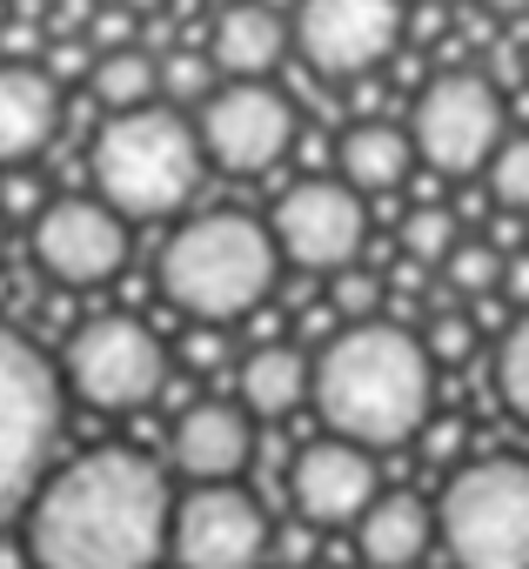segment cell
I'll return each instance as SVG.
<instances>
[{
  "label": "cell",
  "instance_id": "obj_1",
  "mask_svg": "<svg viewBox=\"0 0 529 569\" xmlns=\"http://www.w3.org/2000/svg\"><path fill=\"white\" fill-rule=\"evenodd\" d=\"M168 476L141 449H88L61 462L28 502V562L34 569H154L168 556Z\"/></svg>",
  "mask_w": 529,
  "mask_h": 569
},
{
  "label": "cell",
  "instance_id": "obj_2",
  "mask_svg": "<svg viewBox=\"0 0 529 569\" xmlns=\"http://www.w3.org/2000/svg\"><path fill=\"white\" fill-rule=\"evenodd\" d=\"M309 402L329 422V436H342L369 456L402 449L429 429L436 362H429L422 336H409L402 322H356L322 342Z\"/></svg>",
  "mask_w": 529,
  "mask_h": 569
},
{
  "label": "cell",
  "instance_id": "obj_3",
  "mask_svg": "<svg viewBox=\"0 0 529 569\" xmlns=\"http://www.w3.org/2000/svg\"><path fill=\"white\" fill-rule=\"evenodd\" d=\"M276 254H282L276 234L254 214L214 208V214H194L188 228L168 234L154 281L194 329H221V322H241V316H254L261 302H269Z\"/></svg>",
  "mask_w": 529,
  "mask_h": 569
},
{
  "label": "cell",
  "instance_id": "obj_4",
  "mask_svg": "<svg viewBox=\"0 0 529 569\" xmlns=\"http://www.w3.org/2000/svg\"><path fill=\"white\" fill-rule=\"evenodd\" d=\"M94 188L101 201L121 214V221H154V214H174L194 188H201V134L194 121H181L174 108H134V114H108L101 134H94Z\"/></svg>",
  "mask_w": 529,
  "mask_h": 569
},
{
  "label": "cell",
  "instance_id": "obj_5",
  "mask_svg": "<svg viewBox=\"0 0 529 569\" xmlns=\"http://www.w3.org/2000/svg\"><path fill=\"white\" fill-rule=\"evenodd\" d=\"M436 536L456 569H529V462L482 456L442 482Z\"/></svg>",
  "mask_w": 529,
  "mask_h": 569
},
{
  "label": "cell",
  "instance_id": "obj_6",
  "mask_svg": "<svg viewBox=\"0 0 529 569\" xmlns=\"http://www.w3.org/2000/svg\"><path fill=\"white\" fill-rule=\"evenodd\" d=\"M54 442H61V376L54 362L0 322V522L21 516L41 482L54 476Z\"/></svg>",
  "mask_w": 529,
  "mask_h": 569
},
{
  "label": "cell",
  "instance_id": "obj_7",
  "mask_svg": "<svg viewBox=\"0 0 529 569\" xmlns=\"http://www.w3.org/2000/svg\"><path fill=\"white\" fill-rule=\"evenodd\" d=\"M61 382L88 402V409H148L168 389V349L141 316H94L68 336L61 356Z\"/></svg>",
  "mask_w": 529,
  "mask_h": 569
},
{
  "label": "cell",
  "instance_id": "obj_8",
  "mask_svg": "<svg viewBox=\"0 0 529 569\" xmlns=\"http://www.w3.org/2000/svg\"><path fill=\"white\" fill-rule=\"evenodd\" d=\"M502 128H509L502 94H496L476 68L436 74V81L416 94V114H409L416 161H429L436 174H476V168H489V154L509 141Z\"/></svg>",
  "mask_w": 529,
  "mask_h": 569
},
{
  "label": "cell",
  "instance_id": "obj_9",
  "mask_svg": "<svg viewBox=\"0 0 529 569\" xmlns=\"http://www.w3.org/2000/svg\"><path fill=\"white\" fill-rule=\"evenodd\" d=\"M201 154L228 174H261L296 148V108L269 81H228L201 101Z\"/></svg>",
  "mask_w": 529,
  "mask_h": 569
},
{
  "label": "cell",
  "instance_id": "obj_10",
  "mask_svg": "<svg viewBox=\"0 0 529 569\" xmlns=\"http://www.w3.org/2000/svg\"><path fill=\"white\" fill-rule=\"evenodd\" d=\"M276 529L261 516V502L241 482H214V489H188L174 502L168 522V556L174 569H254L269 556Z\"/></svg>",
  "mask_w": 529,
  "mask_h": 569
},
{
  "label": "cell",
  "instance_id": "obj_11",
  "mask_svg": "<svg viewBox=\"0 0 529 569\" xmlns=\"http://www.w3.org/2000/svg\"><path fill=\"white\" fill-rule=\"evenodd\" d=\"M269 234H276L282 261H296V268H309V274H342V268H356V254H362L369 208H362V194H356L349 181L309 174V181H296V188L276 201Z\"/></svg>",
  "mask_w": 529,
  "mask_h": 569
},
{
  "label": "cell",
  "instance_id": "obj_12",
  "mask_svg": "<svg viewBox=\"0 0 529 569\" xmlns=\"http://www.w3.org/2000/svg\"><path fill=\"white\" fill-rule=\"evenodd\" d=\"M409 8L402 0H302L296 14V48L316 74H342L362 81L369 68H382L402 41Z\"/></svg>",
  "mask_w": 529,
  "mask_h": 569
},
{
  "label": "cell",
  "instance_id": "obj_13",
  "mask_svg": "<svg viewBox=\"0 0 529 569\" xmlns=\"http://www.w3.org/2000/svg\"><path fill=\"white\" fill-rule=\"evenodd\" d=\"M34 261L61 289H94V281L121 274V261H128V221L108 201L61 194L34 214Z\"/></svg>",
  "mask_w": 529,
  "mask_h": 569
},
{
  "label": "cell",
  "instance_id": "obj_14",
  "mask_svg": "<svg viewBox=\"0 0 529 569\" xmlns=\"http://www.w3.org/2000/svg\"><path fill=\"white\" fill-rule=\"evenodd\" d=\"M289 496H296V516L309 529H356L369 516V502L382 496V476H376V456L342 442V436H316L296 462H289Z\"/></svg>",
  "mask_w": 529,
  "mask_h": 569
},
{
  "label": "cell",
  "instance_id": "obj_15",
  "mask_svg": "<svg viewBox=\"0 0 529 569\" xmlns=\"http://www.w3.org/2000/svg\"><path fill=\"white\" fill-rule=\"evenodd\" d=\"M168 462H174V476H188L194 489L234 482V476L254 462V422H248V409H234V402H188V409L174 416Z\"/></svg>",
  "mask_w": 529,
  "mask_h": 569
},
{
  "label": "cell",
  "instance_id": "obj_16",
  "mask_svg": "<svg viewBox=\"0 0 529 569\" xmlns=\"http://www.w3.org/2000/svg\"><path fill=\"white\" fill-rule=\"evenodd\" d=\"M436 542V509L409 489H382L369 516L356 522V556L369 569H416Z\"/></svg>",
  "mask_w": 529,
  "mask_h": 569
},
{
  "label": "cell",
  "instance_id": "obj_17",
  "mask_svg": "<svg viewBox=\"0 0 529 569\" xmlns=\"http://www.w3.org/2000/svg\"><path fill=\"white\" fill-rule=\"evenodd\" d=\"M54 121H61V88L28 61H0V161H28L54 141Z\"/></svg>",
  "mask_w": 529,
  "mask_h": 569
},
{
  "label": "cell",
  "instance_id": "obj_18",
  "mask_svg": "<svg viewBox=\"0 0 529 569\" xmlns=\"http://www.w3.org/2000/svg\"><path fill=\"white\" fill-rule=\"evenodd\" d=\"M282 48H289V28L276 21V8H261V0H234L208 28V61L221 74H241V81L269 74L282 61Z\"/></svg>",
  "mask_w": 529,
  "mask_h": 569
},
{
  "label": "cell",
  "instance_id": "obj_19",
  "mask_svg": "<svg viewBox=\"0 0 529 569\" xmlns=\"http://www.w3.org/2000/svg\"><path fill=\"white\" fill-rule=\"evenodd\" d=\"M316 389V362L296 349V342H261L248 349L241 362V409L261 416V422H282L289 409H302Z\"/></svg>",
  "mask_w": 529,
  "mask_h": 569
},
{
  "label": "cell",
  "instance_id": "obj_20",
  "mask_svg": "<svg viewBox=\"0 0 529 569\" xmlns=\"http://www.w3.org/2000/svg\"><path fill=\"white\" fill-rule=\"evenodd\" d=\"M409 168H416L409 128H396V121H382V114H362V121L342 134V181H349V188L389 194V188L409 181Z\"/></svg>",
  "mask_w": 529,
  "mask_h": 569
},
{
  "label": "cell",
  "instance_id": "obj_21",
  "mask_svg": "<svg viewBox=\"0 0 529 569\" xmlns=\"http://www.w3.org/2000/svg\"><path fill=\"white\" fill-rule=\"evenodd\" d=\"M94 101L108 114H134V108H154V88H161V68L141 54V48H121V54H101L94 61Z\"/></svg>",
  "mask_w": 529,
  "mask_h": 569
},
{
  "label": "cell",
  "instance_id": "obj_22",
  "mask_svg": "<svg viewBox=\"0 0 529 569\" xmlns=\"http://www.w3.org/2000/svg\"><path fill=\"white\" fill-rule=\"evenodd\" d=\"M456 248H462V228H456V214H449V208L422 201V208H409V214H402V254H409L416 268H442Z\"/></svg>",
  "mask_w": 529,
  "mask_h": 569
},
{
  "label": "cell",
  "instance_id": "obj_23",
  "mask_svg": "<svg viewBox=\"0 0 529 569\" xmlns=\"http://www.w3.org/2000/svg\"><path fill=\"white\" fill-rule=\"evenodd\" d=\"M496 396L516 422H529V316H516L502 329V349H496Z\"/></svg>",
  "mask_w": 529,
  "mask_h": 569
},
{
  "label": "cell",
  "instance_id": "obj_24",
  "mask_svg": "<svg viewBox=\"0 0 529 569\" xmlns=\"http://www.w3.org/2000/svg\"><path fill=\"white\" fill-rule=\"evenodd\" d=\"M489 201L502 214H529V134H509L489 154Z\"/></svg>",
  "mask_w": 529,
  "mask_h": 569
},
{
  "label": "cell",
  "instance_id": "obj_25",
  "mask_svg": "<svg viewBox=\"0 0 529 569\" xmlns=\"http://www.w3.org/2000/svg\"><path fill=\"white\" fill-rule=\"evenodd\" d=\"M442 274H449L456 296H489L496 281H502V254H496L489 241H462V248L442 261Z\"/></svg>",
  "mask_w": 529,
  "mask_h": 569
},
{
  "label": "cell",
  "instance_id": "obj_26",
  "mask_svg": "<svg viewBox=\"0 0 529 569\" xmlns=\"http://www.w3.org/2000/svg\"><path fill=\"white\" fill-rule=\"evenodd\" d=\"M376 302H382V289H376V274H362V268H342L336 274V289H329V309L356 329V322H376Z\"/></svg>",
  "mask_w": 529,
  "mask_h": 569
},
{
  "label": "cell",
  "instance_id": "obj_27",
  "mask_svg": "<svg viewBox=\"0 0 529 569\" xmlns=\"http://www.w3.org/2000/svg\"><path fill=\"white\" fill-rule=\"evenodd\" d=\"M161 88H168V101H208L214 94V61L208 54H168Z\"/></svg>",
  "mask_w": 529,
  "mask_h": 569
},
{
  "label": "cell",
  "instance_id": "obj_28",
  "mask_svg": "<svg viewBox=\"0 0 529 569\" xmlns=\"http://www.w3.org/2000/svg\"><path fill=\"white\" fill-rule=\"evenodd\" d=\"M422 349H429V362H436V369H449V362H469V349H476V329H469V316L442 309V316L429 322Z\"/></svg>",
  "mask_w": 529,
  "mask_h": 569
},
{
  "label": "cell",
  "instance_id": "obj_29",
  "mask_svg": "<svg viewBox=\"0 0 529 569\" xmlns=\"http://www.w3.org/2000/svg\"><path fill=\"white\" fill-rule=\"evenodd\" d=\"M94 48L88 41H48V54H41V74L48 81H94Z\"/></svg>",
  "mask_w": 529,
  "mask_h": 569
},
{
  "label": "cell",
  "instance_id": "obj_30",
  "mask_svg": "<svg viewBox=\"0 0 529 569\" xmlns=\"http://www.w3.org/2000/svg\"><path fill=\"white\" fill-rule=\"evenodd\" d=\"M134 21H141V14H128L121 0L94 8V48H101V54H121V48H134Z\"/></svg>",
  "mask_w": 529,
  "mask_h": 569
},
{
  "label": "cell",
  "instance_id": "obj_31",
  "mask_svg": "<svg viewBox=\"0 0 529 569\" xmlns=\"http://www.w3.org/2000/svg\"><path fill=\"white\" fill-rule=\"evenodd\" d=\"M269 549H276V556H282V562H289V569H302V562H309V556H316V529H309V522H282V529H276V542H269Z\"/></svg>",
  "mask_w": 529,
  "mask_h": 569
},
{
  "label": "cell",
  "instance_id": "obj_32",
  "mask_svg": "<svg viewBox=\"0 0 529 569\" xmlns=\"http://www.w3.org/2000/svg\"><path fill=\"white\" fill-rule=\"evenodd\" d=\"M48 201H41V188H34V174H8L0 181V214H41Z\"/></svg>",
  "mask_w": 529,
  "mask_h": 569
},
{
  "label": "cell",
  "instance_id": "obj_33",
  "mask_svg": "<svg viewBox=\"0 0 529 569\" xmlns=\"http://www.w3.org/2000/svg\"><path fill=\"white\" fill-rule=\"evenodd\" d=\"M221 356H228V342H221L214 329H194V336H188V369H194V376H208Z\"/></svg>",
  "mask_w": 529,
  "mask_h": 569
},
{
  "label": "cell",
  "instance_id": "obj_34",
  "mask_svg": "<svg viewBox=\"0 0 529 569\" xmlns=\"http://www.w3.org/2000/svg\"><path fill=\"white\" fill-rule=\"evenodd\" d=\"M502 296H509V302H516V309L529 316V248L502 261Z\"/></svg>",
  "mask_w": 529,
  "mask_h": 569
},
{
  "label": "cell",
  "instance_id": "obj_35",
  "mask_svg": "<svg viewBox=\"0 0 529 569\" xmlns=\"http://www.w3.org/2000/svg\"><path fill=\"white\" fill-rule=\"evenodd\" d=\"M462 449V422H436L429 429V462H442V456H456Z\"/></svg>",
  "mask_w": 529,
  "mask_h": 569
},
{
  "label": "cell",
  "instance_id": "obj_36",
  "mask_svg": "<svg viewBox=\"0 0 529 569\" xmlns=\"http://www.w3.org/2000/svg\"><path fill=\"white\" fill-rule=\"evenodd\" d=\"M489 14H529V0H482Z\"/></svg>",
  "mask_w": 529,
  "mask_h": 569
},
{
  "label": "cell",
  "instance_id": "obj_37",
  "mask_svg": "<svg viewBox=\"0 0 529 569\" xmlns=\"http://www.w3.org/2000/svg\"><path fill=\"white\" fill-rule=\"evenodd\" d=\"M121 8H128V14H154V8H161V0H121Z\"/></svg>",
  "mask_w": 529,
  "mask_h": 569
},
{
  "label": "cell",
  "instance_id": "obj_38",
  "mask_svg": "<svg viewBox=\"0 0 529 569\" xmlns=\"http://www.w3.org/2000/svg\"><path fill=\"white\" fill-rule=\"evenodd\" d=\"M261 8H276V14H282V8H289V0H261Z\"/></svg>",
  "mask_w": 529,
  "mask_h": 569
},
{
  "label": "cell",
  "instance_id": "obj_39",
  "mask_svg": "<svg viewBox=\"0 0 529 569\" xmlns=\"http://www.w3.org/2000/svg\"><path fill=\"white\" fill-rule=\"evenodd\" d=\"M0 28H8V8H0Z\"/></svg>",
  "mask_w": 529,
  "mask_h": 569
}]
</instances>
